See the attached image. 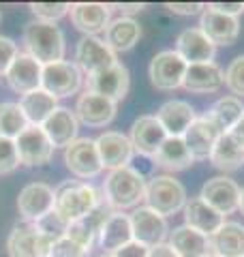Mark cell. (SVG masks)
<instances>
[{"label":"cell","mask_w":244,"mask_h":257,"mask_svg":"<svg viewBox=\"0 0 244 257\" xmlns=\"http://www.w3.org/2000/svg\"><path fill=\"white\" fill-rule=\"evenodd\" d=\"M146 197V182L133 167L113 170L103 182V199L113 212L137 208Z\"/></svg>","instance_id":"cell-1"},{"label":"cell","mask_w":244,"mask_h":257,"mask_svg":"<svg viewBox=\"0 0 244 257\" xmlns=\"http://www.w3.org/2000/svg\"><path fill=\"white\" fill-rule=\"evenodd\" d=\"M24 45L39 64H54L64 58V35L62 30L50 22L35 20L24 28Z\"/></svg>","instance_id":"cell-2"},{"label":"cell","mask_w":244,"mask_h":257,"mask_svg":"<svg viewBox=\"0 0 244 257\" xmlns=\"http://www.w3.org/2000/svg\"><path fill=\"white\" fill-rule=\"evenodd\" d=\"M101 195L92 184L81 182V180H67L56 189V202L54 210L58 212L62 219L69 223L84 219L86 214H90L101 202Z\"/></svg>","instance_id":"cell-3"},{"label":"cell","mask_w":244,"mask_h":257,"mask_svg":"<svg viewBox=\"0 0 244 257\" xmlns=\"http://www.w3.org/2000/svg\"><path fill=\"white\" fill-rule=\"evenodd\" d=\"M146 206L161 216L176 214L186 204V191L172 176H154L146 184Z\"/></svg>","instance_id":"cell-4"},{"label":"cell","mask_w":244,"mask_h":257,"mask_svg":"<svg viewBox=\"0 0 244 257\" xmlns=\"http://www.w3.org/2000/svg\"><path fill=\"white\" fill-rule=\"evenodd\" d=\"M84 75L77 64L60 60L54 64H45L43 67V77H41V88L45 92H50L56 99H64V96L77 94Z\"/></svg>","instance_id":"cell-5"},{"label":"cell","mask_w":244,"mask_h":257,"mask_svg":"<svg viewBox=\"0 0 244 257\" xmlns=\"http://www.w3.org/2000/svg\"><path fill=\"white\" fill-rule=\"evenodd\" d=\"M54 242L41 236L35 223H18L7 240L9 257H50Z\"/></svg>","instance_id":"cell-6"},{"label":"cell","mask_w":244,"mask_h":257,"mask_svg":"<svg viewBox=\"0 0 244 257\" xmlns=\"http://www.w3.org/2000/svg\"><path fill=\"white\" fill-rule=\"evenodd\" d=\"M186 67H189V64H186L174 50L159 52L150 60V67H148L150 82L157 90H176L178 86H182Z\"/></svg>","instance_id":"cell-7"},{"label":"cell","mask_w":244,"mask_h":257,"mask_svg":"<svg viewBox=\"0 0 244 257\" xmlns=\"http://www.w3.org/2000/svg\"><path fill=\"white\" fill-rule=\"evenodd\" d=\"M64 163H67L69 172L73 176L84 180L94 178V176H99L103 172L99 152H96V144L94 140H88V138H79L64 148Z\"/></svg>","instance_id":"cell-8"},{"label":"cell","mask_w":244,"mask_h":257,"mask_svg":"<svg viewBox=\"0 0 244 257\" xmlns=\"http://www.w3.org/2000/svg\"><path fill=\"white\" fill-rule=\"evenodd\" d=\"M15 148H18V157L22 165L39 167L50 163L54 155V144L45 135L43 126L30 124L18 140H15Z\"/></svg>","instance_id":"cell-9"},{"label":"cell","mask_w":244,"mask_h":257,"mask_svg":"<svg viewBox=\"0 0 244 257\" xmlns=\"http://www.w3.org/2000/svg\"><path fill=\"white\" fill-rule=\"evenodd\" d=\"M129 86H131V77H129V69L122 62L111 64L109 69L101 71V73H94L86 79V90L101 94L105 99H111L113 103L122 101L129 92Z\"/></svg>","instance_id":"cell-10"},{"label":"cell","mask_w":244,"mask_h":257,"mask_svg":"<svg viewBox=\"0 0 244 257\" xmlns=\"http://www.w3.org/2000/svg\"><path fill=\"white\" fill-rule=\"evenodd\" d=\"M75 64L79 67L81 73H86L88 77L94 73L109 69L111 64H116V54H113L107 43L101 41L99 37H84L79 39V43L75 47Z\"/></svg>","instance_id":"cell-11"},{"label":"cell","mask_w":244,"mask_h":257,"mask_svg":"<svg viewBox=\"0 0 244 257\" xmlns=\"http://www.w3.org/2000/svg\"><path fill=\"white\" fill-rule=\"evenodd\" d=\"M54 202H56V191L52 187H47L43 182H32L20 191L18 210L24 223H37L41 216L54 210Z\"/></svg>","instance_id":"cell-12"},{"label":"cell","mask_w":244,"mask_h":257,"mask_svg":"<svg viewBox=\"0 0 244 257\" xmlns=\"http://www.w3.org/2000/svg\"><path fill=\"white\" fill-rule=\"evenodd\" d=\"M131 219V229H133V240L148 248H154L163 244L167 236V221L165 216L157 214L150 210L148 206L135 208V212L129 216Z\"/></svg>","instance_id":"cell-13"},{"label":"cell","mask_w":244,"mask_h":257,"mask_svg":"<svg viewBox=\"0 0 244 257\" xmlns=\"http://www.w3.org/2000/svg\"><path fill=\"white\" fill-rule=\"evenodd\" d=\"M96 144V152H99L101 165L105 170H122V167H129L133 159V146L131 140L127 135H122L118 131H105L103 135L94 140Z\"/></svg>","instance_id":"cell-14"},{"label":"cell","mask_w":244,"mask_h":257,"mask_svg":"<svg viewBox=\"0 0 244 257\" xmlns=\"http://www.w3.org/2000/svg\"><path fill=\"white\" fill-rule=\"evenodd\" d=\"M199 197L208 206H212L216 212H221L223 216L231 214L240 208V187L231 178H225V176L210 178L201 187Z\"/></svg>","instance_id":"cell-15"},{"label":"cell","mask_w":244,"mask_h":257,"mask_svg":"<svg viewBox=\"0 0 244 257\" xmlns=\"http://www.w3.org/2000/svg\"><path fill=\"white\" fill-rule=\"evenodd\" d=\"M7 84L22 96L35 92L41 88V77H43V64H39L30 54L20 52L7 71Z\"/></svg>","instance_id":"cell-16"},{"label":"cell","mask_w":244,"mask_h":257,"mask_svg":"<svg viewBox=\"0 0 244 257\" xmlns=\"http://www.w3.org/2000/svg\"><path fill=\"white\" fill-rule=\"evenodd\" d=\"M131 146L135 152H140L142 157H154L159 148L165 144L167 133L161 126L157 116H140L131 124Z\"/></svg>","instance_id":"cell-17"},{"label":"cell","mask_w":244,"mask_h":257,"mask_svg":"<svg viewBox=\"0 0 244 257\" xmlns=\"http://www.w3.org/2000/svg\"><path fill=\"white\" fill-rule=\"evenodd\" d=\"M218 138H221V131L210 122L206 116H199L193 120V124L186 128V133L182 135V140L189 148L193 161H206L212 155V150L216 146Z\"/></svg>","instance_id":"cell-18"},{"label":"cell","mask_w":244,"mask_h":257,"mask_svg":"<svg viewBox=\"0 0 244 257\" xmlns=\"http://www.w3.org/2000/svg\"><path fill=\"white\" fill-rule=\"evenodd\" d=\"M216 52V45L203 35L199 28H186L178 35L176 54L186 64H206L212 62Z\"/></svg>","instance_id":"cell-19"},{"label":"cell","mask_w":244,"mask_h":257,"mask_svg":"<svg viewBox=\"0 0 244 257\" xmlns=\"http://www.w3.org/2000/svg\"><path fill=\"white\" fill-rule=\"evenodd\" d=\"M69 15L77 30H81L86 37H94L96 32H103L109 26L111 7L101 3H77L71 5Z\"/></svg>","instance_id":"cell-20"},{"label":"cell","mask_w":244,"mask_h":257,"mask_svg":"<svg viewBox=\"0 0 244 257\" xmlns=\"http://www.w3.org/2000/svg\"><path fill=\"white\" fill-rule=\"evenodd\" d=\"M75 116H77L79 122H84L88 126H105V124L111 122L113 116H116V103L111 99H105L101 94L86 90L77 99Z\"/></svg>","instance_id":"cell-21"},{"label":"cell","mask_w":244,"mask_h":257,"mask_svg":"<svg viewBox=\"0 0 244 257\" xmlns=\"http://www.w3.org/2000/svg\"><path fill=\"white\" fill-rule=\"evenodd\" d=\"M199 30L214 45H233L240 35V22H238V18H229V15L216 13L206 7L201 13Z\"/></svg>","instance_id":"cell-22"},{"label":"cell","mask_w":244,"mask_h":257,"mask_svg":"<svg viewBox=\"0 0 244 257\" xmlns=\"http://www.w3.org/2000/svg\"><path fill=\"white\" fill-rule=\"evenodd\" d=\"M113 210L105 204V199H101L99 206L94 208L90 214H86L84 219L79 221H73L69 225V231H67V238L73 240V242H77L79 246H84L90 251V246L94 244V240L99 238V231L103 227V223L107 221V216L111 214Z\"/></svg>","instance_id":"cell-23"},{"label":"cell","mask_w":244,"mask_h":257,"mask_svg":"<svg viewBox=\"0 0 244 257\" xmlns=\"http://www.w3.org/2000/svg\"><path fill=\"white\" fill-rule=\"evenodd\" d=\"M223 84H225L223 69L214 62L189 64V67H186V73H184V79H182V86L189 92H195V94L216 92Z\"/></svg>","instance_id":"cell-24"},{"label":"cell","mask_w":244,"mask_h":257,"mask_svg":"<svg viewBox=\"0 0 244 257\" xmlns=\"http://www.w3.org/2000/svg\"><path fill=\"white\" fill-rule=\"evenodd\" d=\"M77 116L75 111H71L69 107H56L54 114L45 120L43 131L54 144V148H67L69 144L77 140Z\"/></svg>","instance_id":"cell-25"},{"label":"cell","mask_w":244,"mask_h":257,"mask_svg":"<svg viewBox=\"0 0 244 257\" xmlns=\"http://www.w3.org/2000/svg\"><path fill=\"white\" fill-rule=\"evenodd\" d=\"M157 120L161 126L165 128L167 138H182L186 128L193 124L195 120V109L186 101H167L163 103L161 109L157 111Z\"/></svg>","instance_id":"cell-26"},{"label":"cell","mask_w":244,"mask_h":257,"mask_svg":"<svg viewBox=\"0 0 244 257\" xmlns=\"http://www.w3.org/2000/svg\"><path fill=\"white\" fill-rule=\"evenodd\" d=\"M184 219L189 227H193L195 231H199V234L208 238L225 223V216L221 212H216L212 206H208L201 197H191L184 204Z\"/></svg>","instance_id":"cell-27"},{"label":"cell","mask_w":244,"mask_h":257,"mask_svg":"<svg viewBox=\"0 0 244 257\" xmlns=\"http://www.w3.org/2000/svg\"><path fill=\"white\" fill-rule=\"evenodd\" d=\"M210 253L218 257H244V225L223 223L210 236Z\"/></svg>","instance_id":"cell-28"},{"label":"cell","mask_w":244,"mask_h":257,"mask_svg":"<svg viewBox=\"0 0 244 257\" xmlns=\"http://www.w3.org/2000/svg\"><path fill=\"white\" fill-rule=\"evenodd\" d=\"M140 37H142V26L131 15H122V18L109 22V26L105 28V43H107V47L113 54L129 52L140 41Z\"/></svg>","instance_id":"cell-29"},{"label":"cell","mask_w":244,"mask_h":257,"mask_svg":"<svg viewBox=\"0 0 244 257\" xmlns=\"http://www.w3.org/2000/svg\"><path fill=\"white\" fill-rule=\"evenodd\" d=\"M99 246L105 251H118L120 246L133 242V229H131V219L122 212H111L107 221L103 223L99 231Z\"/></svg>","instance_id":"cell-30"},{"label":"cell","mask_w":244,"mask_h":257,"mask_svg":"<svg viewBox=\"0 0 244 257\" xmlns=\"http://www.w3.org/2000/svg\"><path fill=\"white\" fill-rule=\"evenodd\" d=\"M203 116L221 131V135H225V133H229L244 116V103H242V99H238V96H233V94L221 96Z\"/></svg>","instance_id":"cell-31"},{"label":"cell","mask_w":244,"mask_h":257,"mask_svg":"<svg viewBox=\"0 0 244 257\" xmlns=\"http://www.w3.org/2000/svg\"><path fill=\"white\" fill-rule=\"evenodd\" d=\"M169 246L180 257H206L210 253V238L195 231L189 225H182L172 231Z\"/></svg>","instance_id":"cell-32"},{"label":"cell","mask_w":244,"mask_h":257,"mask_svg":"<svg viewBox=\"0 0 244 257\" xmlns=\"http://www.w3.org/2000/svg\"><path fill=\"white\" fill-rule=\"evenodd\" d=\"M154 163L167 172H182L193 165V157L182 138H167L159 152L152 157Z\"/></svg>","instance_id":"cell-33"},{"label":"cell","mask_w":244,"mask_h":257,"mask_svg":"<svg viewBox=\"0 0 244 257\" xmlns=\"http://www.w3.org/2000/svg\"><path fill=\"white\" fill-rule=\"evenodd\" d=\"M20 107L24 109V114H26L30 124L41 126L47 118L54 114V109L58 107V99L52 96L50 92H45L43 88H39V90L28 92V94L22 96V99H20Z\"/></svg>","instance_id":"cell-34"},{"label":"cell","mask_w":244,"mask_h":257,"mask_svg":"<svg viewBox=\"0 0 244 257\" xmlns=\"http://www.w3.org/2000/svg\"><path fill=\"white\" fill-rule=\"evenodd\" d=\"M210 161H212V165L221 172L240 170V167L244 165V148L238 146V144L231 140L229 133H225V135L218 138L212 155H210Z\"/></svg>","instance_id":"cell-35"},{"label":"cell","mask_w":244,"mask_h":257,"mask_svg":"<svg viewBox=\"0 0 244 257\" xmlns=\"http://www.w3.org/2000/svg\"><path fill=\"white\" fill-rule=\"evenodd\" d=\"M30 126L20 103H0V138L18 140Z\"/></svg>","instance_id":"cell-36"},{"label":"cell","mask_w":244,"mask_h":257,"mask_svg":"<svg viewBox=\"0 0 244 257\" xmlns=\"http://www.w3.org/2000/svg\"><path fill=\"white\" fill-rule=\"evenodd\" d=\"M69 221L67 219H62V216L52 210V212H47L45 216H41V219L35 223V227L41 236H45L47 240H52V242H58L60 238L67 236V231H69Z\"/></svg>","instance_id":"cell-37"},{"label":"cell","mask_w":244,"mask_h":257,"mask_svg":"<svg viewBox=\"0 0 244 257\" xmlns=\"http://www.w3.org/2000/svg\"><path fill=\"white\" fill-rule=\"evenodd\" d=\"M30 11L37 15V20L54 24L56 20L64 18L71 11V5L69 3H32Z\"/></svg>","instance_id":"cell-38"},{"label":"cell","mask_w":244,"mask_h":257,"mask_svg":"<svg viewBox=\"0 0 244 257\" xmlns=\"http://www.w3.org/2000/svg\"><path fill=\"white\" fill-rule=\"evenodd\" d=\"M225 86L233 92V96H244V56L233 58L225 71Z\"/></svg>","instance_id":"cell-39"},{"label":"cell","mask_w":244,"mask_h":257,"mask_svg":"<svg viewBox=\"0 0 244 257\" xmlns=\"http://www.w3.org/2000/svg\"><path fill=\"white\" fill-rule=\"evenodd\" d=\"M20 165L22 163L18 157V148H15V140L0 138V176L15 172Z\"/></svg>","instance_id":"cell-40"},{"label":"cell","mask_w":244,"mask_h":257,"mask_svg":"<svg viewBox=\"0 0 244 257\" xmlns=\"http://www.w3.org/2000/svg\"><path fill=\"white\" fill-rule=\"evenodd\" d=\"M88 253H90L88 248L79 246L77 242H73V240H69L64 236L58 240V242H54L50 257H88Z\"/></svg>","instance_id":"cell-41"},{"label":"cell","mask_w":244,"mask_h":257,"mask_svg":"<svg viewBox=\"0 0 244 257\" xmlns=\"http://www.w3.org/2000/svg\"><path fill=\"white\" fill-rule=\"evenodd\" d=\"M20 54L18 43L9 37H0V75H7L11 62L15 60V56Z\"/></svg>","instance_id":"cell-42"},{"label":"cell","mask_w":244,"mask_h":257,"mask_svg":"<svg viewBox=\"0 0 244 257\" xmlns=\"http://www.w3.org/2000/svg\"><path fill=\"white\" fill-rule=\"evenodd\" d=\"M165 9H169L176 15H197V13H203L206 5H201V3H167Z\"/></svg>","instance_id":"cell-43"},{"label":"cell","mask_w":244,"mask_h":257,"mask_svg":"<svg viewBox=\"0 0 244 257\" xmlns=\"http://www.w3.org/2000/svg\"><path fill=\"white\" fill-rule=\"evenodd\" d=\"M148 253H150L148 246H144V244L133 240V242L120 246L118 251H113V257H148Z\"/></svg>","instance_id":"cell-44"},{"label":"cell","mask_w":244,"mask_h":257,"mask_svg":"<svg viewBox=\"0 0 244 257\" xmlns=\"http://www.w3.org/2000/svg\"><path fill=\"white\" fill-rule=\"evenodd\" d=\"M208 9L223 13V15H229V18H238V15L244 11V3H210Z\"/></svg>","instance_id":"cell-45"},{"label":"cell","mask_w":244,"mask_h":257,"mask_svg":"<svg viewBox=\"0 0 244 257\" xmlns=\"http://www.w3.org/2000/svg\"><path fill=\"white\" fill-rule=\"evenodd\" d=\"M148 257H180V255H178L169 244H159V246L150 248Z\"/></svg>","instance_id":"cell-46"},{"label":"cell","mask_w":244,"mask_h":257,"mask_svg":"<svg viewBox=\"0 0 244 257\" xmlns=\"http://www.w3.org/2000/svg\"><path fill=\"white\" fill-rule=\"evenodd\" d=\"M229 135H231V140L238 144V146H242L244 148V116L240 118V122L235 124L231 131H229Z\"/></svg>","instance_id":"cell-47"},{"label":"cell","mask_w":244,"mask_h":257,"mask_svg":"<svg viewBox=\"0 0 244 257\" xmlns=\"http://www.w3.org/2000/svg\"><path fill=\"white\" fill-rule=\"evenodd\" d=\"M118 7H120V11H125V13H137V11L144 9V5H140V3H135V5H118Z\"/></svg>","instance_id":"cell-48"},{"label":"cell","mask_w":244,"mask_h":257,"mask_svg":"<svg viewBox=\"0 0 244 257\" xmlns=\"http://www.w3.org/2000/svg\"><path fill=\"white\" fill-rule=\"evenodd\" d=\"M238 210H242V214H244V189L240 191V208Z\"/></svg>","instance_id":"cell-49"},{"label":"cell","mask_w":244,"mask_h":257,"mask_svg":"<svg viewBox=\"0 0 244 257\" xmlns=\"http://www.w3.org/2000/svg\"><path fill=\"white\" fill-rule=\"evenodd\" d=\"M206 257H218V255H214V253H208V255H206Z\"/></svg>","instance_id":"cell-50"},{"label":"cell","mask_w":244,"mask_h":257,"mask_svg":"<svg viewBox=\"0 0 244 257\" xmlns=\"http://www.w3.org/2000/svg\"><path fill=\"white\" fill-rule=\"evenodd\" d=\"M101 257H113V255H101Z\"/></svg>","instance_id":"cell-51"}]
</instances>
